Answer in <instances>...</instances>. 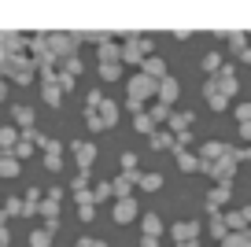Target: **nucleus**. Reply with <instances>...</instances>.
Returning a JSON list of instances; mask_svg holds the SVG:
<instances>
[{
	"instance_id": "obj_8",
	"label": "nucleus",
	"mask_w": 251,
	"mask_h": 247,
	"mask_svg": "<svg viewBox=\"0 0 251 247\" xmlns=\"http://www.w3.org/2000/svg\"><path fill=\"white\" fill-rule=\"evenodd\" d=\"M59 199H63V188H48V192H45V199H41L45 225H59Z\"/></svg>"
},
{
	"instance_id": "obj_55",
	"label": "nucleus",
	"mask_w": 251,
	"mask_h": 247,
	"mask_svg": "<svg viewBox=\"0 0 251 247\" xmlns=\"http://www.w3.org/2000/svg\"><path fill=\"white\" fill-rule=\"evenodd\" d=\"M8 100V81H0V103Z\"/></svg>"
},
{
	"instance_id": "obj_30",
	"label": "nucleus",
	"mask_w": 251,
	"mask_h": 247,
	"mask_svg": "<svg viewBox=\"0 0 251 247\" xmlns=\"http://www.w3.org/2000/svg\"><path fill=\"white\" fill-rule=\"evenodd\" d=\"M0 177H19V159L0 151Z\"/></svg>"
},
{
	"instance_id": "obj_11",
	"label": "nucleus",
	"mask_w": 251,
	"mask_h": 247,
	"mask_svg": "<svg viewBox=\"0 0 251 247\" xmlns=\"http://www.w3.org/2000/svg\"><path fill=\"white\" fill-rule=\"evenodd\" d=\"M200 229H203L200 222H177L174 225V244H196Z\"/></svg>"
},
{
	"instance_id": "obj_38",
	"label": "nucleus",
	"mask_w": 251,
	"mask_h": 247,
	"mask_svg": "<svg viewBox=\"0 0 251 247\" xmlns=\"http://www.w3.org/2000/svg\"><path fill=\"white\" fill-rule=\"evenodd\" d=\"M81 70H85V63H81L78 55H71V59H63V74H71V77H78Z\"/></svg>"
},
{
	"instance_id": "obj_60",
	"label": "nucleus",
	"mask_w": 251,
	"mask_h": 247,
	"mask_svg": "<svg viewBox=\"0 0 251 247\" xmlns=\"http://www.w3.org/2000/svg\"><path fill=\"white\" fill-rule=\"evenodd\" d=\"M174 247H200V244H174Z\"/></svg>"
},
{
	"instance_id": "obj_52",
	"label": "nucleus",
	"mask_w": 251,
	"mask_h": 247,
	"mask_svg": "<svg viewBox=\"0 0 251 247\" xmlns=\"http://www.w3.org/2000/svg\"><path fill=\"white\" fill-rule=\"evenodd\" d=\"M251 159V148H236V162H248Z\"/></svg>"
},
{
	"instance_id": "obj_42",
	"label": "nucleus",
	"mask_w": 251,
	"mask_h": 247,
	"mask_svg": "<svg viewBox=\"0 0 251 247\" xmlns=\"http://www.w3.org/2000/svg\"><path fill=\"white\" fill-rule=\"evenodd\" d=\"M188 144H192V129H188V133H177V137H174V151H177V155L185 151Z\"/></svg>"
},
{
	"instance_id": "obj_5",
	"label": "nucleus",
	"mask_w": 251,
	"mask_h": 247,
	"mask_svg": "<svg viewBox=\"0 0 251 247\" xmlns=\"http://www.w3.org/2000/svg\"><path fill=\"white\" fill-rule=\"evenodd\" d=\"M211 85L218 89L222 96H229V100H233V96H236V89H240V77H236V67H233V63H226V67H222L218 74L211 77Z\"/></svg>"
},
{
	"instance_id": "obj_45",
	"label": "nucleus",
	"mask_w": 251,
	"mask_h": 247,
	"mask_svg": "<svg viewBox=\"0 0 251 247\" xmlns=\"http://www.w3.org/2000/svg\"><path fill=\"white\" fill-rule=\"evenodd\" d=\"M122 173H137V155H133V151L122 155Z\"/></svg>"
},
{
	"instance_id": "obj_14",
	"label": "nucleus",
	"mask_w": 251,
	"mask_h": 247,
	"mask_svg": "<svg viewBox=\"0 0 251 247\" xmlns=\"http://www.w3.org/2000/svg\"><path fill=\"white\" fill-rule=\"evenodd\" d=\"M141 181V170L137 173H118L115 181H111V188H115V199H129V188Z\"/></svg>"
},
{
	"instance_id": "obj_28",
	"label": "nucleus",
	"mask_w": 251,
	"mask_h": 247,
	"mask_svg": "<svg viewBox=\"0 0 251 247\" xmlns=\"http://www.w3.org/2000/svg\"><path fill=\"white\" fill-rule=\"evenodd\" d=\"M23 214L30 218V214H41V192L37 188H30V192L23 196Z\"/></svg>"
},
{
	"instance_id": "obj_56",
	"label": "nucleus",
	"mask_w": 251,
	"mask_h": 247,
	"mask_svg": "<svg viewBox=\"0 0 251 247\" xmlns=\"http://www.w3.org/2000/svg\"><path fill=\"white\" fill-rule=\"evenodd\" d=\"M74 247H93V240L85 236V240H78V244H74Z\"/></svg>"
},
{
	"instance_id": "obj_61",
	"label": "nucleus",
	"mask_w": 251,
	"mask_h": 247,
	"mask_svg": "<svg viewBox=\"0 0 251 247\" xmlns=\"http://www.w3.org/2000/svg\"><path fill=\"white\" fill-rule=\"evenodd\" d=\"M0 81H8V77H4V70H0Z\"/></svg>"
},
{
	"instance_id": "obj_9",
	"label": "nucleus",
	"mask_w": 251,
	"mask_h": 247,
	"mask_svg": "<svg viewBox=\"0 0 251 247\" xmlns=\"http://www.w3.org/2000/svg\"><path fill=\"white\" fill-rule=\"evenodd\" d=\"M196 155H200V159H203V162H211V166H214V162H218V159H226V155H233V148H229V144H222V140H203Z\"/></svg>"
},
{
	"instance_id": "obj_32",
	"label": "nucleus",
	"mask_w": 251,
	"mask_h": 247,
	"mask_svg": "<svg viewBox=\"0 0 251 247\" xmlns=\"http://www.w3.org/2000/svg\"><path fill=\"white\" fill-rule=\"evenodd\" d=\"M222 67H226V63H222V52H207V55H203V74H207V77H214Z\"/></svg>"
},
{
	"instance_id": "obj_24",
	"label": "nucleus",
	"mask_w": 251,
	"mask_h": 247,
	"mask_svg": "<svg viewBox=\"0 0 251 247\" xmlns=\"http://www.w3.org/2000/svg\"><path fill=\"white\" fill-rule=\"evenodd\" d=\"M41 96H45L48 107H59V103H63V89H59V81H48V85H41Z\"/></svg>"
},
{
	"instance_id": "obj_3",
	"label": "nucleus",
	"mask_w": 251,
	"mask_h": 247,
	"mask_svg": "<svg viewBox=\"0 0 251 247\" xmlns=\"http://www.w3.org/2000/svg\"><path fill=\"white\" fill-rule=\"evenodd\" d=\"M151 37H141V33H129V37L122 41V63H137V67H144V59H151Z\"/></svg>"
},
{
	"instance_id": "obj_41",
	"label": "nucleus",
	"mask_w": 251,
	"mask_h": 247,
	"mask_svg": "<svg viewBox=\"0 0 251 247\" xmlns=\"http://www.w3.org/2000/svg\"><path fill=\"white\" fill-rule=\"evenodd\" d=\"M4 214H23V196H8V203H4Z\"/></svg>"
},
{
	"instance_id": "obj_10",
	"label": "nucleus",
	"mask_w": 251,
	"mask_h": 247,
	"mask_svg": "<svg viewBox=\"0 0 251 247\" xmlns=\"http://www.w3.org/2000/svg\"><path fill=\"white\" fill-rule=\"evenodd\" d=\"M45 170H52V173L63 170V144L52 140V137L45 140Z\"/></svg>"
},
{
	"instance_id": "obj_21",
	"label": "nucleus",
	"mask_w": 251,
	"mask_h": 247,
	"mask_svg": "<svg viewBox=\"0 0 251 247\" xmlns=\"http://www.w3.org/2000/svg\"><path fill=\"white\" fill-rule=\"evenodd\" d=\"M11 118H15V125H19V129H33V111L30 107H26V103H15V107H11Z\"/></svg>"
},
{
	"instance_id": "obj_50",
	"label": "nucleus",
	"mask_w": 251,
	"mask_h": 247,
	"mask_svg": "<svg viewBox=\"0 0 251 247\" xmlns=\"http://www.w3.org/2000/svg\"><path fill=\"white\" fill-rule=\"evenodd\" d=\"M126 111H129V115L137 118V115H141V111H144V103H137V100H126Z\"/></svg>"
},
{
	"instance_id": "obj_6",
	"label": "nucleus",
	"mask_w": 251,
	"mask_h": 247,
	"mask_svg": "<svg viewBox=\"0 0 251 247\" xmlns=\"http://www.w3.org/2000/svg\"><path fill=\"white\" fill-rule=\"evenodd\" d=\"M71 151H74V162H78V173H89L96 162V144L93 140H71Z\"/></svg>"
},
{
	"instance_id": "obj_7",
	"label": "nucleus",
	"mask_w": 251,
	"mask_h": 247,
	"mask_svg": "<svg viewBox=\"0 0 251 247\" xmlns=\"http://www.w3.org/2000/svg\"><path fill=\"white\" fill-rule=\"evenodd\" d=\"M236 166H240V162H236V148H233V155H226V159H218V162L211 166V177L218 181V185H233Z\"/></svg>"
},
{
	"instance_id": "obj_57",
	"label": "nucleus",
	"mask_w": 251,
	"mask_h": 247,
	"mask_svg": "<svg viewBox=\"0 0 251 247\" xmlns=\"http://www.w3.org/2000/svg\"><path fill=\"white\" fill-rule=\"evenodd\" d=\"M4 222H8V214H4V207H0V229H4Z\"/></svg>"
},
{
	"instance_id": "obj_29",
	"label": "nucleus",
	"mask_w": 251,
	"mask_h": 247,
	"mask_svg": "<svg viewBox=\"0 0 251 247\" xmlns=\"http://www.w3.org/2000/svg\"><path fill=\"white\" fill-rule=\"evenodd\" d=\"M141 229H144V236H163V222H159V214H144Z\"/></svg>"
},
{
	"instance_id": "obj_12",
	"label": "nucleus",
	"mask_w": 251,
	"mask_h": 247,
	"mask_svg": "<svg viewBox=\"0 0 251 247\" xmlns=\"http://www.w3.org/2000/svg\"><path fill=\"white\" fill-rule=\"evenodd\" d=\"M111 214H115L118 225H129L137 218V199L133 196H129V199H115V210H111Z\"/></svg>"
},
{
	"instance_id": "obj_18",
	"label": "nucleus",
	"mask_w": 251,
	"mask_h": 247,
	"mask_svg": "<svg viewBox=\"0 0 251 247\" xmlns=\"http://www.w3.org/2000/svg\"><path fill=\"white\" fill-rule=\"evenodd\" d=\"M203 96H207V103H211V111H226L229 107V96H222L218 89L211 85V77L203 81Z\"/></svg>"
},
{
	"instance_id": "obj_43",
	"label": "nucleus",
	"mask_w": 251,
	"mask_h": 247,
	"mask_svg": "<svg viewBox=\"0 0 251 247\" xmlns=\"http://www.w3.org/2000/svg\"><path fill=\"white\" fill-rule=\"evenodd\" d=\"M11 155H15L19 162H23V159H30V155H33V144H30V140H19V148H15Z\"/></svg>"
},
{
	"instance_id": "obj_53",
	"label": "nucleus",
	"mask_w": 251,
	"mask_h": 247,
	"mask_svg": "<svg viewBox=\"0 0 251 247\" xmlns=\"http://www.w3.org/2000/svg\"><path fill=\"white\" fill-rule=\"evenodd\" d=\"M8 244H11V232H8V229H0V247H8Z\"/></svg>"
},
{
	"instance_id": "obj_35",
	"label": "nucleus",
	"mask_w": 251,
	"mask_h": 247,
	"mask_svg": "<svg viewBox=\"0 0 251 247\" xmlns=\"http://www.w3.org/2000/svg\"><path fill=\"white\" fill-rule=\"evenodd\" d=\"M100 81H122V63H100Z\"/></svg>"
},
{
	"instance_id": "obj_27",
	"label": "nucleus",
	"mask_w": 251,
	"mask_h": 247,
	"mask_svg": "<svg viewBox=\"0 0 251 247\" xmlns=\"http://www.w3.org/2000/svg\"><path fill=\"white\" fill-rule=\"evenodd\" d=\"M148 115H151V122H155V125H163V122H170V118H174V107H166V103H151V107H148Z\"/></svg>"
},
{
	"instance_id": "obj_40",
	"label": "nucleus",
	"mask_w": 251,
	"mask_h": 247,
	"mask_svg": "<svg viewBox=\"0 0 251 247\" xmlns=\"http://www.w3.org/2000/svg\"><path fill=\"white\" fill-rule=\"evenodd\" d=\"M85 125H89V133H103V129H107V125L100 122V115H96V111H85Z\"/></svg>"
},
{
	"instance_id": "obj_17",
	"label": "nucleus",
	"mask_w": 251,
	"mask_h": 247,
	"mask_svg": "<svg viewBox=\"0 0 251 247\" xmlns=\"http://www.w3.org/2000/svg\"><path fill=\"white\" fill-rule=\"evenodd\" d=\"M166 129H170L174 137H177V133H188L192 129V111H174V118L166 122Z\"/></svg>"
},
{
	"instance_id": "obj_59",
	"label": "nucleus",
	"mask_w": 251,
	"mask_h": 247,
	"mask_svg": "<svg viewBox=\"0 0 251 247\" xmlns=\"http://www.w3.org/2000/svg\"><path fill=\"white\" fill-rule=\"evenodd\" d=\"M93 247H107V244H103V240H93Z\"/></svg>"
},
{
	"instance_id": "obj_25",
	"label": "nucleus",
	"mask_w": 251,
	"mask_h": 247,
	"mask_svg": "<svg viewBox=\"0 0 251 247\" xmlns=\"http://www.w3.org/2000/svg\"><path fill=\"white\" fill-rule=\"evenodd\" d=\"M96 115H100V122H103V125H107V129H111V125L118 122V103H115V100H103Z\"/></svg>"
},
{
	"instance_id": "obj_2",
	"label": "nucleus",
	"mask_w": 251,
	"mask_h": 247,
	"mask_svg": "<svg viewBox=\"0 0 251 247\" xmlns=\"http://www.w3.org/2000/svg\"><path fill=\"white\" fill-rule=\"evenodd\" d=\"M155 96H159V81H155V77H148V74H141V70L126 81V100L144 103V100H155Z\"/></svg>"
},
{
	"instance_id": "obj_22",
	"label": "nucleus",
	"mask_w": 251,
	"mask_h": 247,
	"mask_svg": "<svg viewBox=\"0 0 251 247\" xmlns=\"http://www.w3.org/2000/svg\"><path fill=\"white\" fill-rule=\"evenodd\" d=\"M177 166H181L185 173H200V170H203V159H200V155H192V151H181V155H177Z\"/></svg>"
},
{
	"instance_id": "obj_47",
	"label": "nucleus",
	"mask_w": 251,
	"mask_h": 247,
	"mask_svg": "<svg viewBox=\"0 0 251 247\" xmlns=\"http://www.w3.org/2000/svg\"><path fill=\"white\" fill-rule=\"evenodd\" d=\"M233 115H236V122H240V125H244V122H251V100H248V103H240Z\"/></svg>"
},
{
	"instance_id": "obj_48",
	"label": "nucleus",
	"mask_w": 251,
	"mask_h": 247,
	"mask_svg": "<svg viewBox=\"0 0 251 247\" xmlns=\"http://www.w3.org/2000/svg\"><path fill=\"white\" fill-rule=\"evenodd\" d=\"M78 218H81V222H93V218H96V203H85V207H78Z\"/></svg>"
},
{
	"instance_id": "obj_49",
	"label": "nucleus",
	"mask_w": 251,
	"mask_h": 247,
	"mask_svg": "<svg viewBox=\"0 0 251 247\" xmlns=\"http://www.w3.org/2000/svg\"><path fill=\"white\" fill-rule=\"evenodd\" d=\"M74 85H78V77H71V74H63V70H59V89H63V96L71 93Z\"/></svg>"
},
{
	"instance_id": "obj_20",
	"label": "nucleus",
	"mask_w": 251,
	"mask_h": 247,
	"mask_svg": "<svg viewBox=\"0 0 251 247\" xmlns=\"http://www.w3.org/2000/svg\"><path fill=\"white\" fill-rule=\"evenodd\" d=\"M141 74H148V77H155V81H163V77H170L166 74V63L159 59V55H151V59H144V67H141Z\"/></svg>"
},
{
	"instance_id": "obj_46",
	"label": "nucleus",
	"mask_w": 251,
	"mask_h": 247,
	"mask_svg": "<svg viewBox=\"0 0 251 247\" xmlns=\"http://www.w3.org/2000/svg\"><path fill=\"white\" fill-rule=\"evenodd\" d=\"M85 188H89V173H78V177L71 181V192L78 196V192H85Z\"/></svg>"
},
{
	"instance_id": "obj_37",
	"label": "nucleus",
	"mask_w": 251,
	"mask_h": 247,
	"mask_svg": "<svg viewBox=\"0 0 251 247\" xmlns=\"http://www.w3.org/2000/svg\"><path fill=\"white\" fill-rule=\"evenodd\" d=\"M151 148H159V151H163V148H174V133H170V129H155Z\"/></svg>"
},
{
	"instance_id": "obj_54",
	"label": "nucleus",
	"mask_w": 251,
	"mask_h": 247,
	"mask_svg": "<svg viewBox=\"0 0 251 247\" xmlns=\"http://www.w3.org/2000/svg\"><path fill=\"white\" fill-rule=\"evenodd\" d=\"M240 137H244V140H251V122H244V125H240Z\"/></svg>"
},
{
	"instance_id": "obj_13",
	"label": "nucleus",
	"mask_w": 251,
	"mask_h": 247,
	"mask_svg": "<svg viewBox=\"0 0 251 247\" xmlns=\"http://www.w3.org/2000/svg\"><path fill=\"white\" fill-rule=\"evenodd\" d=\"M229 196H233V185H214L211 196H207V210H211V214H218V210L229 203Z\"/></svg>"
},
{
	"instance_id": "obj_39",
	"label": "nucleus",
	"mask_w": 251,
	"mask_h": 247,
	"mask_svg": "<svg viewBox=\"0 0 251 247\" xmlns=\"http://www.w3.org/2000/svg\"><path fill=\"white\" fill-rule=\"evenodd\" d=\"M93 196H96V203H103V199H111L115 196V188H111V181H100V185L93 188Z\"/></svg>"
},
{
	"instance_id": "obj_23",
	"label": "nucleus",
	"mask_w": 251,
	"mask_h": 247,
	"mask_svg": "<svg viewBox=\"0 0 251 247\" xmlns=\"http://www.w3.org/2000/svg\"><path fill=\"white\" fill-rule=\"evenodd\" d=\"M226 41H229V52H233L236 59L251 48V45H248V33H240V30H236V33H226Z\"/></svg>"
},
{
	"instance_id": "obj_36",
	"label": "nucleus",
	"mask_w": 251,
	"mask_h": 247,
	"mask_svg": "<svg viewBox=\"0 0 251 247\" xmlns=\"http://www.w3.org/2000/svg\"><path fill=\"white\" fill-rule=\"evenodd\" d=\"M137 185H141L144 192H159V188H163V173H141Z\"/></svg>"
},
{
	"instance_id": "obj_44",
	"label": "nucleus",
	"mask_w": 251,
	"mask_h": 247,
	"mask_svg": "<svg viewBox=\"0 0 251 247\" xmlns=\"http://www.w3.org/2000/svg\"><path fill=\"white\" fill-rule=\"evenodd\" d=\"M100 103H103V93H100V89H93L89 100H85V111H100Z\"/></svg>"
},
{
	"instance_id": "obj_1",
	"label": "nucleus",
	"mask_w": 251,
	"mask_h": 247,
	"mask_svg": "<svg viewBox=\"0 0 251 247\" xmlns=\"http://www.w3.org/2000/svg\"><path fill=\"white\" fill-rule=\"evenodd\" d=\"M0 70H4V77L15 81V85H33V81H37V63H33L30 55H11Z\"/></svg>"
},
{
	"instance_id": "obj_51",
	"label": "nucleus",
	"mask_w": 251,
	"mask_h": 247,
	"mask_svg": "<svg viewBox=\"0 0 251 247\" xmlns=\"http://www.w3.org/2000/svg\"><path fill=\"white\" fill-rule=\"evenodd\" d=\"M141 247H159V236H144L141 232Z\"/></svg>"
},
{
	"instance_id": "obj_4",
	"label": "nucleus",
	"mask_w": 251,
	"mask_h": 247,
	"mask_svg": "<svg viewBox=\"0 0 251 247\" xmlns=\"http://www.w3.org/2000/svg\"><path fill=\"white\" fill-rule=\"evenodd\" d=\"M78 41H81V33H48V52H52V59H71V55L78 52Z\"/></svg>"
},
{
	"instance_id": "obj_34",
	"label": "nucleus",
	"mask_w": 251,
	"mask_h": 247,
	"mask_svg": "<svg viewBox=\"0 0 251 247\" xmlns=\"http://www.w3.org/2000/svg\"><path fill=\"white\" fill-rule=\"evenodd\" d=\"M218 247H251V229H248V232H229Z\"/></svg>"
},
{
	"instance_id": "obj_33",
	"label": "nucleus",
	"mask_w": 251,
	"mask_h": 247,
	"mask_svg": "<svg viewBox=\"0 0 251 247\" xmlns=\"http://www.w3.org/2000/svg\"><path fill=\"white\" fill-rule=\"evenodd\" d=\"M211 236L218 240V244H222V240L229 236V225H226V214H211Z\"/></svg>"
},
{
	"instance_id": "obj_15",
	"label": "nucleus",
	"mask_w": 251,
	"mask_h": 247,
	"mask_svg": "<svg viewBox=\"0 0 251 247\" xmlns=\"http://www.w3.org/2000/svg\"><path fill=\"white\" fill-rule=\"evenodd\" d=\"M177 96H181L177 77H163V81H159V96H155V100L166 103V107H174V100H177Z\"/></svg>"
},
{
	"instance_id": "obj_31",
	"label": "nucleus",
	"mask_w": 251,
	"mask_h": 247,
	"mask_svg": "<svg viewBox=\"0 0 251 247\" xmlns=\"http://www.w3.org/2000/svg\"><path fill=\"white\" fill-rule=\"evenodd\" d=\"M52 236H55V232L41 225V229H33V232H30V247H52Z\"/></svg>"
},
{
	"instance_id": "obj_58",
	"label": "nucleus",
	"mask_w": 251,
	"mask_h": 247,
	"mask_svg": "<svg viewBox=\"0 0 251 247\" xmlns=\"http://www.w3.org/2000/svg\"><path fill=\"white\" fill-rule=\"evenodd\" d=\"M244 218H248V225H251V207H244Z\"/></svg>"
},
{
	"instance_id": "obj_16",
	"label": "nucleus",
	"mask_w": 251,
	"mask_h": 247,
	"mask_svg": "<svg viewBox=\"0 0 251 247\" xmlns=\"http://www.w3.org/2000/svg\"><path fill=\"white\" fill-rule=\"evenodd\" d=\"M19 140H23V133H19L15 125H4V129H0V151L11 155V151L19 148Z\"/></svg>"
},
{
	"instance_id": "obj_19",
	"label": "nucleus",
	"mask_w": 251,
	"mask_h": 247,
	"mask_svg": "<svg viewBox=\"0 0 251 247\" xmlns=\"http://www.w3.org/2000/svg\"><path fill=\"white\" fill-rule=\"evenodd\" d=\"M96 55H100V63H122V45H115V41H103V45L96 48Z\"/></svg>"
},
{
	"instance_id": "obj_26",
	"label": "nucleus",
	"mask_w": 251,
	"mask_h": 247,
	"mask_svg": "<svg viewBox=\"0 0 251 247\" xmlns=\"http://www.w3.org/2000/svg\"><path fill=\"white\" fill-rule=\"evenodd\" d=\"M133 129H137V133H144V137H155V129H159V125L151 122V115H148V111H141V115L133 118Z\"/></svg>"
}]
</instances>
